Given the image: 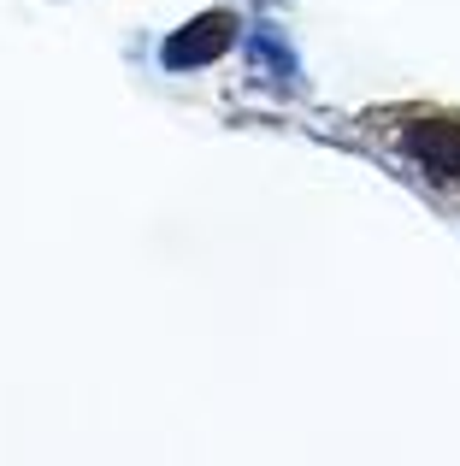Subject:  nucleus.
<instances>
[{
	"label": "nucleus",
	"mask_w": 460,
	"mask_h": 466,
	"mask_svg": "<svg viewBox=\"0 0 460 466\" xmlns=\"http://www.w3.org/2000/svg\"><path fill=\"white\" fill-rule=\"evenodd\" d=\"M366 130L407 177L437 189L443 201H460V106L437 101L378 106V113H366Z\"/></svg>",
	"instance_id": "f257e3e1"
}]
</instances>
